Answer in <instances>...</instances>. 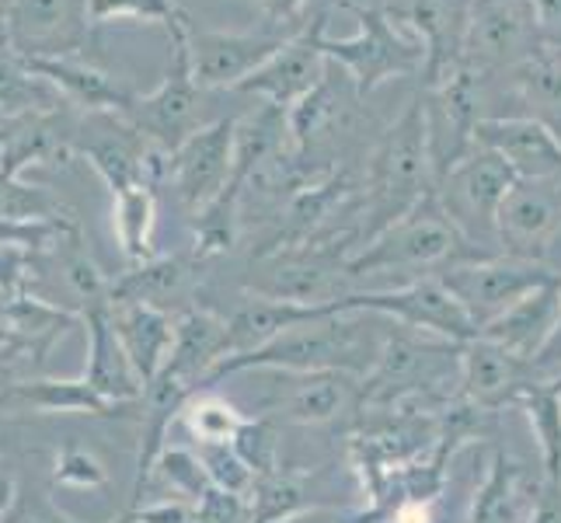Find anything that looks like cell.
Wrapping results in <instances>:
<instances>
[{
	"label": "cell",
	"mask_w": 561,
	"mask_h": 523,
	"mask_svg": "<svg viewBox=\"0 0 561 523\" xmlns=\"http://www.w3.org/2000/svg\"><path fill=\"white\" fill-rule=\"evenodd\" d=\"M335 315H342L339 300H332V304H294V300L248 294V300L227 318V356L255 353V349L286 336L289 328L324 321V318H335Z\"/></svg>",
	"instance_id": "obj_20"
},
{
	"label": "cell",
	"mask_w": 561,
	"mask_h": 523,
	"mask_svg": "<svg viewBox=\"0 0 561 523\" xmlns=\"http://www.w3.org/2000/svg\"><path fill=\"white\" fill-rule=\"evenodd\" d=\"M474 0H391L383 4L387 18L398 29H409L425 49L422 88H433L463 64V38H468Z\"/></svg>",
	"instance_id": "obj_12"
},
{
	"label": "cell",
	"mask_w": 561,
	"mask_h": 523,
	"mask_svg": "<svg viewBox=\"0 0 561 523\" xmlns=\"http://www.w3.org/2000/svg\"><path fill=\"white\" fill-rule=\"evenodd\" d=\"M0 318L8 321L11 332H18V336H22L32 345L38 366L46 363L49 349L60 342L70 332V328L84 325L81 311H67V307H56V304L38 300L32 294H22V297L8 300L4 311H0Z\"/></svg>",
	"instance_id": "obj_31"
},
{
	"label": "cell",
	"mask_w": 561,
	"mask_h": 523,
	"mask_svg": "<svg viewBox=\"0 0 561 523\" xmlns=\"http://www.w3.org/2000/svg\"><path fill=\"white\" fill-rule=\"evenodd\" d=\"M60 109H67V99L28 67L25 56L0 53V115H49Z\"/></svg>",
	"instance_id": "obj_33"
},
{
	"label": "cell",
	"mask_w": 561,
	"mask_h": 523,
	"mask_svg": "<svg viewBox=\"0 0 561 523\" xmlns=\"http://www.w3.org/2000/svg\"><path fill=\"white\" fill-rule=\"evenodd\" d=\"M391 523H433V502H398Z\"/></svg>",
	"instance_id": "obj_51"
},
{
	"label": "cell",
	"mask_w": 561,
	"mask_h": 523,
	"mask_svg": "<svg viewBox=\"0 0 561 523\" xmlns=\"http://www.w3.org/2000/svg\"><path fill=\"white\" fill-rule=\"evenodd\" d=\"M227 356V318L206 311V307H188L175 318V345H171L164 371L188 387L199 380L206 384L209 371Z\"/></svg>",
	"instance_id": "obj_26"
},
{
	"label": "cell",
	"mask_w": 561,
	"mask_h": 523,
	"mask_svg": "<svg viewBox=\"0 0 561 523\" xmlns=\"http://www.w3.org/2000/svg\"><path fill=\"white\" fill-rule=\"evenodd\" d=\"M248 502H251V523H286L307 510L304 481L283 471L259 478Z\"/></svg>",
	"instance_id": "obj_39"
},
{
	"label": "cell",
	"mask_w": 561,
	"mask_h": 523,
	"mask_svg": "<svg viewBox=\"0 0 561 523\" xmlns=\"http://www.w3.org/2000/svg\"><path fill=\"white\" fill-rule=\"evenodd\" d=\"M81 318L88 328V366L84 380L91 391H99L105 401L115 405H140L144 384L133 371L129 356L123 353V342L112 328V304H91L81 307Z\"/></svg>",
	"instance_id": "obj_21"
},
{
	"label": "cell",
	"mask_w": 561,
	"mask_h": 523,
	"mask_svg": "<svg viewBox=\"0 0 561 523\" xmlns=\"http://www.w3.org/2000/svg\"><path fill=\"white\" fill-rule=\"evenodd\" d=\"M259 14L265 25L276 29H304L311 22V0H259Z\"/></svg>",
	"instance_id": "obj_46"
},
{
	"label": "cell",
	"mask_w": 561,
	"mask_h": 523,
	"mask_svg": "<svg viewBox=\"0 0 561 523\" xmlns=\"http://www.w3.org/2000/svg\"><path fill=\"white\" fill-rule=\"evenodd\" d=\"M527 496H524V464L506 451H495L492 468L471 499V523H524Z\"/></svg>",
	"instance_id": "obj_30"
},
{
	"label": "cell",
	"mask_w": 561,
	"mask_h": 523,
	"mask_svg": "<svg viewBox=\"0 0 561 523\" xmlns=\"http://www.w3.org/2000/svg\"><path fill=\"white\" fill-rule=\"evenodd\" d=\"M94 29L108 22H158L168 35L192 29V18L182 11L179 0H88Z\"/></svg>",
	"instance_id": "obj_38"
},
{
	"label": "cell",
	"mask_w": 561,
	"mask_h": 523,
	"mask_svg": "<svg viewBox=\"0 0 561 523\" xmlns=\"http://www.w3.org/2000/svg\"><path fill=\"white\" fill-rule=\"evenodd\" d=\"M0 523H81V520H73L67 516L56 502L49 499V492L43 489H18V499H14V507L0 516Z\"/></svg>",
	"instance_id": "obj_45"
},
{
	"label": "cell",
	"mask_w": 561,
	"mask_h": 523,
	"mask_svg": "<svg viewBox=\"0 0 561 523\" xmlns=\"http://www.w3.org/2000/svg\"><path fill=\"white\" fill-rule=\"evenodd\" d=\"M70 109L49 115H0V174L22 179L28 164H53L73 158V133Z\"/></svg>",
	"instance_id": "obj_19"
},
{
	"label": "cell",
	"mask_w": 561,
	"mask_h": 523,
	"mask_svg": "<svg viewBox=\"0 0 561 523\" xmlns=\"http://www.w3.org/2000/svg\"><path fill=\"white\" fill-rule=\"evenodd\" d=\"M345 11H353L359 22L356 35L350 38H332L321 35V49L328 64L342 67L353 77L359 99L374 94L383 81L391 77H422L425 70V49L415 35H404L383 8H363L356 0H342Z\"/></svg>",
	"instance_id": "obj_4"
},
{
	"label": "cell",
	"mask_w": 561,
	"mask_h": 523,
	"mask_svg": "<svg viewBox=\"0 0 561 523\" xmlns=\"http://www.w3.org/2000/svg\"><path fill=\"white\" fill-rule=\"evenodd\" d=\"M8 4H11V0H0V53L11 49V35H8Z\"/></svg>",
	"instance_id": "obj_53"
},
{
	"label": "cell",
	"mask_w": 561,
	"mask_h": 523,
	"mask_svg": "<svg viewBox=\"0 0 561 523\" xmlns=\"http://www.w3.org/2000/svg\"><path fill=\"white\" fill-rule=\"evenodd\" d=\"M513 99L527 109L530 120L545 123L561 140V49H540L534 60L506 73Z\"/></svg>",
	"instance_id": "obj_29"
},
{
	"label": "cell",
	"mask_w": 561,
	"mask_h": 523,
	"mask_svg": "<svg viewBox=\"0 0 561 523\" xmlns=\"http://www.w3.org/2000/svg\"><path fill=\"white\" fill-rule=\"evenodd\" d=\"M140 523H196V513L185 499H164V502H150V507L133 510Z\"/></svg>",
	"instance_id": "obj_48"
},
{
	"label": "cell",
	"mask_w": 561,
	"mask_h": 523,
	"mask_svg": "<svg viewBox=\"0 0 561 523\" xmlns=\"http://www.w3.org/2000/svg\"><path fill=\"white\" fill-rule=\"evenodd\" d=\"M430 192H436V171L430 154V123H425L422 91L404 105L394 126L383 133L370 168H366V192L356 224V238L363 248L380 230L398 224L404 213H412Z\"/></svg>",
	"instance_id": "obj_1"
},
{
	"label": "cell",
	"mask_w": 561,
	"mask_h": 523,
	"mask_svg": "<svg viewBox=\"0 0 561 523\" xmlns=\"http://www.w3.org/2000/svg\"><path fill=\"white\" fill-rule=\"evenodd\" d=\"M234 140L238 120L224 115V120H213L192 133L175 154H168V179L175 185L185 209L199 213L230 185V174H234Z\"/></svg>",
	"instance_id": "obj_13"
},
{
	"label": "cell",
	"mask_w": 561,
	"mask_h": 523,
	"mask_svg": "<svg viewBox=\"0 0 561 523\" xmlns=\"http://www.w3.org/2000/svg\"><path fill=\"white\" fill-rule=\"evenodd\" d=\"M558 230H561V182L519 179L495 220V238L502 245V255L545 262V251L551 248Z\"/></svg>",
	"instance_id": "obj_15"
},
{
	"label": "cell",
	"mask_w": 561,
	"mask_h": 523,
	"mask_svg": "<svg viewBox=\"0 0 561 523\" xmlns=\"http://www.w3.org/2000/svg\"><path fill=\"white\" fill-rule=\"evenodd\" d=\"M545 49L534 0H474L463 64L485 77H506Z\"/></svg>",
	"instance_id": "obj_9"
},
{
	"label": "cell",
	"mask_w": 561,
	"mask_h": 523,
	"mask_svg": "<svg viewBox=\"0 0 561 523\" xmlns=\"http://www.w3.org/2000/svg\"><path fill=\"white\" fill-rule=\"evenodd\" d=\"M196 395V387H188L179 377H168L158 374V380L144 387V422H140V454H137V481H133V502L129 510L144 507V492H147V481L153 475V464L164 454V440L171 422L182 419L185 401Z\"/></svg>",
	"instance_id": "obj_25"
},
{
	"label": "cell",
	"mask_w": 561,
	"mask_h": 523,
	"mask_svg": "<svg viewBox=\"0 0 561 523\" xmlns=\"http://www.w3.org/2000/svg\"><path fill=\"white\" fill-rule=\"evenodd\" d=\"M534 377H540V380L561 377V311H558V325H554L548 345L540 349V356L534 360Z\"/></svg>",
	"instance_id": "obj_50"
},
{
	"label": "cell",
	"mask_w": 561,
	"mask_h": 523,
	"mask_svg": "<svg viewBox=\"0 0 561 523\" xmlns=\"http://www.w3.org/2000/svg\"><path fill=\"white\" fill-rule=\"evenodd\" d=\"M28 67L38 77H46V81L67 99V105L84 109V112L123 115L133 105V99H137V94H133L129 88H123L115 77L84 64L81 56H73V60H28Z\"/></svg>",
	"instance_id": "obj_27"
},
{
	"label": "cell",
	"mask_w": 561,
	"mask_h": 523,
	"mask_svg": "<svg viewBox=\"0 0 561 523\" xmlns=\"http://www.w3.org/2000/svg\"><path fill=\"white\" fill-rule=\"evenodd\" d=\"M540 43L548 49H561V0H534Z\"/></svg>",
	"instance_id": "obj_49"
},
{
	"label": "cell",
	"mask_w": 561,
	"mask_h": 523,
	"mask_svg": "<svg viewBox=\"0 0 561 523\" xmlns=\"http://www.w3.org/2000/svg\"><path fill=\"white\" fill-rule=\"evenodd\" d=\"M112 328L140 384H153L175 345V318L153 304H112Z\"/></svg>",
	"instance_id": "obj_23"
},
{
	"label": "cell",
	"mask_w": 561,
	"mask_h": 523,
	"mask_svg": "<svg viewBox=\"0 0 561 523\" xmlns=\"http://www.w3.org/2000/svg\"><path fill=\"white\" fill-rule=\"evenodd\" d=\"M474 147L502 154L527 182H561V140L530 115H510V120L489 115L474 129Z\"/></svg>",
	"instance_id": "obj_18"
},
{
	"label": "cell",
	"mask_w": 561,
	"mask_h": 523,
	"mask_svg": "<svg viewBox=\"0 0 561 523\" xmlns=\"http://www.w3.org/2000/svg\"><path fill=\"white\" fill-rule=\"evenodd\" d=\"M241 200H244V189L230 182L217 200L196 213V248H192V255L199 262L234 248L238 230H241Z\"/></svg>",
	"instance_id": "obj_36"
},
{
	"label": "cell",
	"mask_w": 561,
	"mask_h": 523,
	"mask_svg": "<svg viewBox=\"0 0 561 523\" xmlns=\"http://www.w3.org/2000/svg\"><path fill=\"white\" fill-rule=\"evenodd\" d=\"M0 409L8 412H35V416H126L133 405L105 401L99 391H91L84 377L77 380H56V377H32V380H11L0 391Z\"/></svg>",
	"instance_id": "obj_22"
},
{
	"label": "cell",
	"mask_w": 561,
	"mask_h": 523,
	"mask_svg": "<svg viewBox=\"0 0 561 523\" xmlns=\"http://www.w3.org/2000/svg\"><path fill=\"white\" fill-rule=\"evenodd\" d=\"M558 311H561V280L551 283V286L534 289L530 297L513 304L506 315H499L495 321L481 325L478 336L534 363L540 356V349L548 345L551 332H554Z\"/></svg>",
	"instance_id": "obj_24"
},
{
	"label": "cell",
	"mask_w": 561,
	"mask_h": 523,
	"mask_svg": "<svg viewBox=\"0 0 561 523\" xmlns=\"http://www.w3.org/2000/svg\"><path fill=\"white\" fill-rule=\"evenodd\" d=\"M492 251L474 248L460 235V227L450 220V213L443 209L436 192H430L412 213H404L398 224H391L374 241L353 251V259L345 262V276H377V273H412V269H430L443 273L457 262L485 259Z\"/></svg>",
	"instance_id": "obj_2"
},
{
	"label": "cell",
	"mask_w": 561,
	"mask_h": 523,
	"mask_svg": "<svg viewBox=\"0 0 561 523\" xmlns=\"http://www.w3.org/2000/svg\"><path fill=\"white\" fill-rule=\"evenodd\" d=\"M234 451L248 461V468L259 478L279 471V440L268 419H248L234 436Z\"/></svg>",
	"instance_id": "obj_43"
},
{
	"label": "cell",
	"mask_w": 561,
	"mask_h": 523,
	"mask_svg": "<svg viewBox=\"0 0 561 523\" xmlns=\"http://www.w3.org/2000/svg\"><path fill=\"white\" fill-rule=\"evenodd\" d=\"M443 286L463 304V311L481 328L506 315L513 304L530 297L534 289L551 286L561 280L558 269L537 259H516V255H485V259H468L450 269L436 273Z\"/></svg>",
	"instance_id": "obj_7"
},
{
	"label": "cell",
	"mask_w": 561,
	"mask_h": 523,
	"mask_svg": "<svg viewBox=\"0 0 561 523\" xmlns=\"http://www.w3.org/2000/svg\"><path fill=\"white\" fill-rule=\"evenodd\" d=\"M370 360H380V349H370V336L350 315H335L324 321H311L300 328H289L286 336L273 339L268 345L244 356H227L209 371L206 384H217L227 374L241 371H286V374H363Z\"/></svg>",
	"instance_id": "obj_3"
},
{
	"label": "cell",
	"mask_w": 561,
	"mask_h": 523,
	"mask_svg": "<svg viewBox=\"0 0 561 523\" xmlns=\"http://www.w3.org/2000/svg\"><path fill=\"white\" fill-rule=\"evenodd\" d=\"M457 363H460V398L485 412H499L506 405H516L524 387L537 380L530 360L516 356L510 349H502L481 336L457 345Z\"/></svg>",
	"instance_id": "obj_16"
},
{
	"label": "cell",
	"mask_w": 561,
	"mask_h": 523,
	"mask_svg": "<svg viewBox=\"0 0 561 523\" xmlns=\"http://www.w3.org/2000/svg\"><path fill=\"white\" fill-rule=\"evenodd\" d=\"M188 32L192 29L171 35V64L161 88L150 94H137L133 105L123 112V120L164 154H175L192 133L206 126L203 123L206 88L192 73Z\"/></svg>",
	"instance_id": "obj_6"
},
{
	"label": "cell",
	"mask_w": 561,
	"mask_h": 523,
	"mask_svg": "<svg viewBox=\"0 0 561 523\" xmlns=\"http://www.w3.org/2000/svg\"><path fill=\"white\" fill-rule=\"evenodd\" d=\"M18 478H14V471H11V464L0 457V516H4L11 507H14V499H18Z\"/></svg>",
	"instance_id": "obj_52"
},
{
	"label": "cell",
	"mask_w": 561,
	"mask_h": 523,
	"mask_svg": "<svg viewBox=\"0 0 561 523\" xmlns=\"http://www.w3.org/2000/svg\"><path fill=\"white\" fill-rule=\"evenodd\" d=\"M359 91L353 84V77L342 67L328 64L321 84L304 94V99L286 112V126H289V154L300 164L307 154L321 150L328 140L335 137L339 129L350 126L353 109L359 105Z\"/></svg>",
	"instance_id": "obj_17"
},
{
	"label": "cell",
	"mask_w": 561,
	"mask_h": 523,
	"mask_svg": "<svg viewBox=\"0 0 561 523\" xmlns=\"http://www.w3.org/2000/svg\"><path fill=\"white\" fill-rule=\"evenodd\" d=\"M300 29H276L259 25L251 32H213V29H192L188 32V56L196 81L213 88H238L248 73H255L265 60L294 38Z\"/></svg>",
	"instance_id": "obj_11"
},
{
	"label": "cell",
	"mask_w": 561,
	"mask_h": 523,
	"mask_svg": "<svg viewBox=\"0 0 561 523\" xmlns=\"http://www.w3.org/2000/svg\"><path fill=\"white\" fill-rule=\"evenodd\" d=\"M324 25H328L324 11H314L311 22L289 38L273 60H265L255 73H248L234 91L262 94L265 102L289 112L304 94H311L321 84V77L328 70V56L321 49Z\"/></svg>",
	"instance_id": "obj_14"
},
{
	"label": "cell",
	"mask_w": 561,
	"mask_h": 523,
	"mask_svg": "<svg viewBox=\"0 0 561 523\" xmlns=\"http://www.w3.org/2000/svg\"><path fill=\"white\" fill-rule=\"evenodd\" d=\"M153 224H158V192H153V185H137L112 196V230L129 265L150 262L158 255L153 251Z\"/></svg>",
	"instance_id": "obj_32"
},
{
	"label": "cell",
	"mask_w": 561,
	"mask_h": 523,
	"mask_svg": "<svg viewBox=\"0 0 561 523\" xmlns=\"http://www.w3.org/2000/svg\"><path fill=\"white\" fill-rule=\"evenodd\" d=\"M115 523H140V520H137V516H133V510H129L126 516H119V520H115Z\"/></svg>",
	"instance_id": "obj_54"
},
{
	"label": "cell",
	"mask_w": 561,
	"mask_h": 523,
	"mask_svg": "<svg viewBox=\"0 0 561 523\" xmlns=\"http://www.w3.org/2000/svg\"><path fill=\"white\" fill-rule=\"evenodd\" d=\"M196 265H199L196 255H153L150 262L129 265L123 276H115L108 283V300L164 307L168 300L185 294Z\"/></svg>",
	"instance_id": "obj_28"
},
{
	"label": "cell",
	"mask_w": 561,
	"mask_h": 523,
	"mask_svg": "<svg viewBox=\"0 0 561 523\" xmlns=\"http://www.w3.org/2000/svg\"><path fill=\"white\" fill-rule=\"evenodd\" d=\"M516 182H519V174L502 154L474 147L468 158L457 161L436 182V196L443 209L450 213V220L460 227L463 238L481 251L502 255V251L492 248L499 245L495 220H499L502 203H506V196L516 189Z\"/></svg>",
	"instance_id": "obj_5"
},
{
	"label": "cell",
	"mask_w": 561,
	"mask_h": 523,
	"mask_svg": "<svg viewBox=\"0 0 561 523\" xmlns=\"http://www.w3.org/2000/svg\"><path fill=\"white\" fill-rule=\"evenodd\" d=\"M153 471H158L171 492H179L182 499L188 502H199L213 486H209V475L203 468L199 454L192 451H179V447H164V454L158 457V464H153Z\"/></svg>",
	"instance_id": "obj_41"
},
{
	"label": "cell",
	"mask_w": 561,
	"mask_h": 523,
	"mask_svg": "<svg viewBox=\"0 0 561 523\" xmlns=\"http://www.w3.org/2000/svg\"><path fill=\"white\" fill-rule=\"evenodd\" d=\"M196 454L203 461V468L209 475V486L213 489L251 499L259 475L248 468V461L234 451V443H199Z\"/></svg>",
	"instance_id": "obj_40"
},
{
	"label": "cell",
	"mask_w": 561,
	"mask_h": 523,
	"mask_svg": "<svg viewBox=\"0 0 561 523\" xmlns=\"http://www.w3.org/2000/svg\"><path fill=\"white\" fill-rule=\"evenodd\" d=\"M53 486L64 489H105L108 486V471L105 464L84 447H60L53 457Z\"/></svg>",
	"instance_id": "obj_42"
},
{
	"label": "cell",
	"mask_w": 561,
	"mask_h": 523,
	"mask_svg": "<svg viewBox=\"0 0 561 523\" xmlns=\"http://www.w3.org/2000/svg\"><path fill=\"white\" fill-rule=\"evenodd\" d=\"M182 422L199 447V443H234V436L241 433V425L248 419L238 412V405H230L227 398L206 391V395H192L185 401Z\"/></svg>",
	"instance_id": "obj_37"
},
{
	"label": "cell",
	"mask_w": 561,
	"mask_h": 523,
	"mask_svg": "<svg viewBox=\"0 0 561 523\" xmlns=\"http://www.w3.org/2000/svg\"><path fill=\"white\" fill-rule=\"evenodd\" d=\"M35 280V251L0 245V297L14 300L22 294H32Z\"/></svg>",
	"instance_id": "obj_44"
},
{
	"label": "cell",
	"mask_w": 561,
	"mask_h": 523,
	"mask_svg": "<svg viewBox=\"0 0 561 523\" xmlns=\"http://www.w3.org/2000/svg\"><path fill=\"white\" fill-rule=\"evenodd\" d=\"M516 409H524L534 425L545 478L561 481V377L530 380L516 398Z\"/></svg>",
	"instance_id": "obj_35"
},
{
	"label": "cell",
	"mask_w": 561,
	"mask_h": 523,
	"mask_svg": "<svg viewBox=\"0 0 561 523\" xmlns=\"http://www.w3.org/2000/svg\"><path fill=\"white\" fill-rule=\"evenodd\" d=\"M527 523H561V481L540 478V486L534 489Z\"/></svg>",
	"instance_id": "obj_47"
},
{
	"label": "cell",
	"mask_w": 561,
	"mask_h": 523,
	"mask_svg": "<svg viewBox=\"0 0 561 523\" xmlns=\"http://www.w3.org/2000/svg\"><path fill=\"white\" fill-rule=\"evenodd\" d=\"M88 0H11V49L25 60H73L91 46Z\"/></svg>",
	"instance_id": "obj_10"
},
{
	"label": "cell",
	"mask_w": 561,
	"mask_h": 523,
	"mask_svg": "<svg viewBox=\"0 0 561 523\" xmlns=\"http://www.w3.org/2000/svg\"><path fill=\"white\" fill-rule=\"evenodd\" d=\"M359 398V384L353 374L342 371H321V374H304V380L294 387V395L286 398V419L300 425H324L332 422L345 405Z\"/></svg>",
	"instance_id": "obj_34"
},
{
	"label": "cell",
	"mask_w": 561,
	"mask_h": 523,
	"mask_svg": "<svg viewBox=\"0 0 561 523\" xmlns=\"http://www.w3.org/2000/svg\"><path fill=\"white\" fill-rule=\"evenodd\" d=\"M342 315L374 311L383 318H394L409 332H430L443 342H471L478 336V325L463 311V304L443 286L439 276L412 280L398 289H377V294H345L339 297Z\"/></svg>",
	"instance_id": "obj_8"
}]
</instances>
